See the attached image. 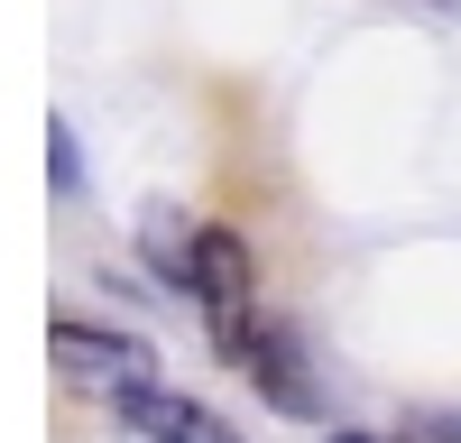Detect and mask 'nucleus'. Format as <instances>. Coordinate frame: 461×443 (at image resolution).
I'll use <instances>...</instances> for the list:
<instances>
[{"label":"nucleus","mask_w":461,"mask_h":443,"mask_svg":"<svg viewBox=\"0 0 461 443\" xmlns=\"http://www.w3.org/2000/svg\"><path fill=\"white\" fill-rule=\"evenodd\" d=\"M47 176H56V194H84V148H74V130H65V121L47 130Z\"/></svg>","instance_id":"nucleus-6"},{"label":"nucleus","mask_w":461,"mask_h":443,"mask_svg":"<svg viewBox=\"0 0 461 443\" xmlns=\"http://www.w3.org/2000/svg\"><path fill=\"white\" fill-rule=\"evenodd\" d=\"M56 369H65V388H84V397H130L139 379H158V351L139 342V332H111V323H84V314H65L56 332Z\"/></svg>","instance_id":"nucleus-2"},{"label":"nucleus","mask_w":461,"mask_h":443,"mask_svg":"<svg viewBox=\"0 0 461 443\" xmlns=\"http://www.w3.org/2000/svg\"><path fill=\"white\" fill-rule=\"evenodd\" d=\"M111 416H121L139 443H240V425H230L221 406L185 397V388H158V379H139L130 397H111Z\"/></svg>","instance_id":"nucleus-4"},{"label":"nucleus","mask_w":461,"mask_h":443,"mask_svg":"<svg viewBox=\"0 0 461 443\" xmlns=\"http://www.w3.org/2000/svg\"><path fill=\"white\" fill-rule=\"evenodd\" d=\"M139 249H148V268H158L167 286H185V258H194V222H185L176 203H148V222H139Z\"/></svg>","instance_id":"nucleus-5"},{"label":"nucleus","mask_w":461,"mask_h":443,"mask_svg":"<svg viewBox=\"0 0 461 443\" xmlns=\"http://www.w3.org/2000/svg\"><path fill=\"white\" fill-rule=\"evenodd\" d=\"M323 443H397V434H351V425H332Z\"/></svg>","instance_id":"nucleus-7"},{"label":"nucleus","mask_w":461,"mask_h":443,"mask_svg":"<svg viewBox=\"0 0 461 443\" xmlns=\"http://www.w3.org/2000/svg\"><path fill=\"white\" fill-rule=\"evenodd\" d=\"M212 351L240 369V379L277 406V416H323V388H314V369H304V342H295V323H277V314H240V323H221L212 332Z\"/></svg>","instance_id":"nucleus-1"},{"label":"nucleus","mask_w":461,"mask_h":443,"mask_svg":"<svg viewBox=\"0 0 461 443\" xmlns=\"http://www.w3.org/2000/svg\"><path fill=\"white\" fill-rule=\"evenodd\" d=\"M176 295H194L212 332H221V323H240V314L258 305L249 240H240V231H194V258H185V286H176Z\"/></svg>","instance_id":"nucleus-3"}]
</instances>
